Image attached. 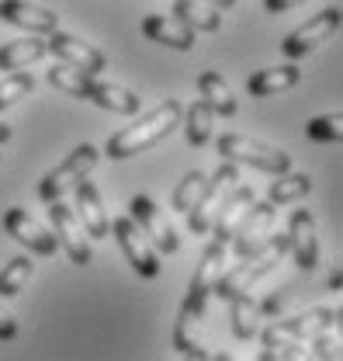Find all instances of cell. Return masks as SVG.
<instances>
[{
	"mask_svg": "<svg viewBox=\"0 0 343 361\" xmlns=\"http://www.w3.org/2000/svg\"><path fill=\"white\" fill-rule=\"evenodd\" d=\"M180 115H184V104H180L177 97H167L163 104H156L153 111H146L135 126L111 135V139L104 142V157H108V160H129L135 153L153 149L156 142H163V139L180 126Z\"/></svg>",
	"mask_w": 343,
	"mask_h": 361,
	"instance_id": "obj_1",
	"label": "cell"
},
{
	"mask_svg": "<svg viewBox=\"0 0 343 361\" xmlns=\"http://www.w3.org/2000/svg\"><path fill=\"white\" fill-rule=\"evenodd\" d=\"M343 310L333 306V310H308V313L288 316V319H274L260 337H263V351L260 358H295L301 355V341L319 334V330H330V326H340Z\"/></svg>",
	"mask_w": 343,
	"mask_h": 361,
	"instance_id": "obj_2",
	"label": "cell"
},
{
	"mask_svg": "<svg viewBox=\"0 0 343 361\" xmlns=\"http://www.w3.org/2000/svg\"><path fill=\"white\" fill-rule=\"evenodd\" d=\"M285 254H288V233H277V236L270 233L267 243L260 247L254 257H243V264H236L232 271L218 274L215 295H218V299H232V295H239V292H250L263 274H270V271L281 264Z\"/></svg>",
	"mask_w": 343,
	"mask_h": 361,
	"instance_id": "obj_3",
	"label": "cell"
},
{
	"mask_svg": "<svg viewBox=\"0 0 343 361\" xmlns=\"http://www.w3.org/2000/svg\"><path fill=\"white\" fill-rule=\"evenodd\" d=\"M218 157L222 160H232V164H250L257 171H267V174H285L292 171V157L277 146H267L260 139H247V135H218L215 142Z\"/></svg>",
	"mask_w": 343,
	"mask_h": 361,
	"instance_id": "obj_4",
	"label": "cell"
},
{
	"mask_svg": "<svg viewBox=\"0 0 343 361\" xmlns=\"http://www.w3.org/2000/svg\"><path fill=\"white\" fill-rule=\"evenodd\" d=\"M97 160H101V149L90 146V142H80L63 164H56V167L39 180V198H42L45 205L56 202V198H63V191L73 188L80 178H87V174L97 167Z\"/></svg>",
	"mask_w": 343,
	"mask_h": 361,
	"instance_id": "obj_5",
	"label": "cell"
},
{
	"mask_svg": "<svg viewBox=\"0 0 343 361\" xmlns=\"http://www.w3.org/2000/svg\"><path fill=\"white\" fill-rule=\"evenodd\" d=\"M205 302L208 295H198L187 288V299L177 313L173 323V348L184 355V358H208L205 351V337H201V323H205Z\"/></svg>",
	"mask_w": 343,
	"mask_h": 361,
	"instance_id": "obj_6",
	"label": "cell"
},
{
	"mask_svg": "<svg viewBox=\"0 0 343 361\" xmlns=\"http://www.w3.org/2000/svg\"><path fill=\"white\" fill-rule=\"evenodd\" d=\"M239 219H243V223L232 226V236H229V240H232L236 257L243 261V257H254L260 247L267 243V236H270V229H274V205L254 198Z\"/></svg>",
	"mask_w": 343,
	"mask_h": 361,
	"instance_id": "obj_7",
	"label": "cell"
},
{
	"mask_svg": "<svg viewBox=\"0 0 343 361\" xmlns=\"http://www.w3.org/2000/svg\"><path fill=\"white\" fill-rule=\"evenodd\" d=\"M236 180H239V167H236L232 160H222V164H218V171L208 178V188H205L201 202H198L191 212H184V216H187V229H191L194 236H201V233H208V229H212L215 212H218V205H222L225 191H229Z\"/></svg>",
	"mask_w": 343,
	"mask_h": 361,
	"instance_id": "obj_8",
	"label": "cell"
},
{
	"mask_svg": "<svg viewBox=\"0 0 343 361\" xmlns=\"http://www.w3.org/2000/svg\"><path fill=\"white\" fill-rule=\"evenodd\" d=\"M108 233H115L118 247L125 250L132 271H135L139 278H156V274H160V257H156V247L146 240V233L135 226V219H132V216L111 219V229H108Z\"/></svg>",
	"mask_w": 343,
	"mask_h": 361,
	"instance_id": "obj_9",
	"label": "cell"
},
{
	"mask_svg": "<svg viewBox=\"0 0 343 361\" xmlns=\"http://www.w3.org/2000/svg\"><path fill=\"white\" fill-rule=\"evenodd\" d=\"M49 223H52V236H56V243L66 250V257H70L73 264H80V268L90 264L87 233H84V226H80V219H77V212L56 198V202H49Z\"/></svg>",
	"mask_w": 343,
	"mask_h": 361,
	"instance_id": "obj_10",
	"label": "cell"
},
{
	"mask_svg": "<svg viewBox=\"0 0 343 361\" xmlns=\"http://www.w3.org/2000/svg\"><path fill=\"white\" fill-rule=\"evenodd\" d=\"M340 21H343L340 7H326V11H319L316 18H308L305 25H299L292 35H285L281 52H285L288 59H301L305 52H312L319 42H326V39L340 28Z\"/></svg>",
	"mask_w": 343,
	"mask_h": 361,
	"instance_id": "obj_11",
	"label": "cell"
},
{
	"mask_svg": "<svg viewBox=\"0 0 343 361\" xmlns=\"http://www.w3.org/2000/svg\"><path fill=\"white\" fill-rule=\"evenodd\" d=\"M129 209H132L135 226L146 233V240H149L160 254H177V250H180V236L173 233V226L167 223V216L156 209V202H153V198L135 195V198L129 202Z\"/></svg>",
	"mask_w": 343,
	"mask_h": 361,
	"instance_id": "obj_12",
	"label": "cell"
},
{
	"mask_svg": "<svg viewBox=\"0 0 343 361\" xmlns=\"http://www.w3.org/2000/svg\"><path fill=\"white\" fill-rule=\"evenodd\" d=\"M4 229H7V236H11V240H18L21 247H28V250H32V254H39V257H52V254L59 250V243H56L52 229H45L42 223H35L25 209H7V216H4Z\"/></svg>",
	"mask_w": 343,
	"mask_h": 361,
	"instance_id": "obj_13",
	"label": "cell"
},
{
	"mask_svg": "<svg viewBox=\"0 0 343 361\" xmlns=\"http://www.w3.org/2000/svg\"><path fill=\"white\" fill-rule=\"evenodd\" d=\"M45 49L59 59V63H70V66H77V70H84L87 77H97L108 63H104V56L94 49V45L80 42L77 35H66V32H49V39H45Z\"/></svg>",
	"mask_w": 343,
	"mask_h": 361,
	"instance_id": "obj_14",
	"label": "cell"
},
{
	"mask_svg": "<svg viewBox=\"0 0 343 361\" xmlns=\"http://www.w3.org/2000/svg\"><path fill=\"white\" fill-rule=\"evenodd\" d=\"M288 250L295 254L301 271H316L319 264V240H316V216L308 209H295L288 223Z\"/></svg>",
	"mask_w": 343,
	"mask_h": 361,
	"instance_id": "obj_15",
	"label": "cell"
},
{
	"mask_svg": "<svg viewBox=\"0 0 343 361\" xmlns=\"http://www.w3.org/2000/svg\"><path fill=\"white\" fill-rule=\"evenodd\" d=\"M73 191H77V209H73V212H77V219L84 226V233L94 236V240H104L108 229H111V219H108V212H104V202H101L97 184L80 178L73 184Z\"/></svg>",
	"mask_w": 343,
	"mask_h": 361,
	"instance_id": "obj_16",
	"label": "cell"
},
{
	"mask_svg": "<svg viewBox=\"0 0 343 361\" xmlns=\"http://www.w3.org/2000/svg\"><path fill=\"white\" fill-rule=\"evenodd\" d=\"M0 21L18 25V28H28L32 35H42V32H56L59 28V14L45 11L39 4H28V0H0Z\"/></svg>",
	"mask_w": 343,
	"mask_h": 361,
	"instance_id": "obj_17",
	"label": "cell"
},
{
	"mask_svg": "<svg viewBox=\"0 0 343 361\" xmlns=\"http://www.w3.org/2000/svg\"><path fill=\"white\" fill-rule=\"evenodd\" d=\"M257 195H254V188L250 184H243V180H236L229 191H225V198H222V205H218V212H215L212 219V240H218V243H229V236H232V226H236V219L247 212V205L254 202Z\"/></svg>",
	"mask_w": 343,
	"mask_h": 361,
	"instance_id": "obj_18",
	"label": "cell"
},
{
	"mask_svg": "<svg viewBox=\"0 0 343 361\" xmlns=\"http://www.w3.org/2000/svg\"><path fill=\"white\" fill-rule=\"evenodd\" d=\"M142 35H146L149 42L177 49V52L194 49V32H191L187 25H180L177 18H167V14H146V18H142Z\"/></svg>",
	"mask_w": 343,
	"mask_h": 361,
	"instance_id": "obj_19",
	"label": "cell"
},
{
	"mask_svg": "<svg viewBox=\"0 0 343 361\" xmlns=\"http://www.w3.org/2000/svg\"><path fill=\"white\" fill-rule=\"evenodd\" d=\"M87 101H94L97 108L115 111V115H135V111L142 108V97H139L135 90L122 87V84H97V80H90Z\"/></svg>",
	"mask_w": 343,
	"mask_h": 361,
	"instance_id": "obj_20",
	"label": "cell"
},
{
	"mask_svg": "<svg viewBox=\"0 0 343 361\" xmlns=\"http://www.w3.org/2000/svg\"><path fill=\"white\" fill-rule=\"evenodd\" d=\"M301 77V70L295 63H288V66H270V70H257L250 80H247V94L250 97H274V94H281V90L295 87Z\"/></svg>",
	"mask_w": 343,
	"mask_h": 361,
	"instance_id": "obj_21",
	"label": "cell"
},
{
	"mask_svg": "<svg viewBox=\"0 0 343 361\" xmlns=\"http://www.w3.org/2000/svg\"><path fill=\"white\" fill-rule=\"evenodd\" d=\"M222 264H225V243H218L212 240L208 247H205V254H201V261H198V268H194V278H191V292H198V295H212L215 292V281H218V274H222Z\"/></svg>",
	"mask_w": 343,
	"mask_h": 361,
	"instance_id": "obj_22",
	"label": "cell"
},
{
	"mask_svg": "<svg viewBox=\"0 0 343 361\" xmlns=\"http://www.w3.org/2000/svg\"><path fill=\"white\" fill-rule=\"evenodd\" d=\"M198 90H201V101L212 108L215 115H222V118H232L236 115V97H232V87L222 80V73L205 70L198 77Z\"/></svg>",
	"mask_w": 343,
	"mask_h": 361,
	"instance_id": "obj_23",
	"label": "cell"
},
{
	"mask_svg": "<svg viewBox=\"0 0 343 361\" xmlns=\"http://www.w3.org/2000/svg\"><path fill=\"white\" fill-rule=\"evenodd\" d=\"M173 18L180 25H187L191 32H218V25H222L218 7L205 4V0H177L173 4Z\"/></svg>",
	"mask_w": 343,
	"mask_h": 361,
	"instance_id": "obj_24",
	"label": "cell"
},
{
	"mask_svg": "<svg viewBox=\"0 0 343 361\" xmlns=\"http://www.w3.org/2000/svg\"><path fill=\"white\" fill-rule=\"evenodd\" d=\"M45 52H49L45 42L35 39V35L18 39V42H7V45H0V70H25V66L39 63Z\"/></svg>",
	"mask_w": 343,
	"mask_h": 361,
	"instance_id": "obj_25",
	"label": "cell"
},
{
	"mask_svg": "<svg viewBox=\"0 0 343 361\" xmlns=\"http://www.w3.org/2000/svg\"><path fill=\"white\" fill-rule=\"evenodd\" d=\"M212 118H215V111L201 97L187 104V111L180 115V122H184V135H187L191 146H205L212 139Z\"/></svg>",
	"mask_w": 343,
	"mask_h": 361,
	"instance_id": "obj_26",
	"label": "cell"
},
{
	"mask_svg": "<svg viewBox=\"0 0 343 361\" xmlns=\"http://www.w3.org/2000/svg\"><path fill=\"white\" fill-rule=\"evenodd\" d=\"M312 191V178L308 174H274L270 188H267V202L270 205H288V202H299Z\"/></svg>",
	"mask_w": 343,
	"mask_h": 361,
	"instance_id": "obj_27",
	"label": "cell"
},
{
	"mask_svg": "<svg viewBox=\"0 0 343 361\" xmlns=\"http://www.w3.org/2000/svg\"><path fill=\"white\" fill-rule=\"evenodd\" d=\"M225 302H229L232 334H236L239 341H250V337H257V306H254L250 292H239V295H232V299H225Z\"/></svg>",
	"mask_w": 343,
	"mask_h": 361,
	"instance_id": "obj_28",
	"label": "cell"
},
{
	"mask_svg": "<svg viewBox=\"0 0 343 361\" xmlns=\"http://www.w3.org/2000/svg\"><path fill=\"white\" fill-rule=\"evenodd\" d=\"M45 80L52 84L56 90H63V94H70V97H84L87 101V90H90V77H87L84 70H77V66H70V63H56L49 73H45Z\"/></svg>",
	"mask_w": 343,
	"mask_h": 361,
	"instance_id": "obj_29",
	"label": "cell"
},
{
	"mask_svg": "<svg viewBox=\"0 0 343 361\" xmlns=\"http://www.w3.org/2000/svg\"><path fill=\"white\" fill-rule=\"evenodd\" d=\"M205 188H208V174H201V171H187V174L180 178V184L173 188V209H177V212H191V209L201 202Z\"/></svg>",
	"mask_w": 343,
	"mask_h": 361,
	"instance_id": "obj_30",
	"label": "cell"
},
{
	"mask_svg": "<svg viewBox=\"0 0 343 361\" xmlns=\"http://www.w3.org/2000/svg\"><path fill=\"white\" fill-rule=\"evenodd\" d=\"M32 257H14L7 268H0V299H14V295H21V288L28 285V278H32Z\"/></svg>",
	"mask_w": 343,
	"mask_h": 361,
	"instance_id": "obj_31",
	"label": "cell"
},
{
	"mask_svg": "<svg viewBox=\"0 0 343 361\" xmlns=\"http://www.w3.org/2000/svg\"><path fill=\"white\" fill-rule=\"evenodd\" d=\"M32 87H35V77H32L28 70H11V73L0 80V111L11 108V104H18L25 94H32Z\"/></svg>",
	"mask_w": 343,
	"mask_h": 361,
	"instance_id": "obj_32",
	"label": "cell"
},
{
	"mask_svg": "<svg viewBox=\"0 0 343 361\" xmlns=\"http://www.w3.org/2000/svg\"><path fill=\"white\" fill-rule=\"evenodd\" d=\"M305 135L316 139V142H343V111L312 118V122L305 126Z\"/></svg>",
	"mask_w": 343,
	"mask_h": 361,
	"instance_id": "obj_33",
	"label": "cell"
},
{
	"mask_svg": "<svg viewBox=\"0 0 343 361\" xmlns=\"http://www.w3.org/2000/svg\"><path fill=\"white\" fill-rule=\"evenodd\" d=\"M316 337V334H312ZM312 348H316V355L319 358H340V341L337 337H330L326 330H319V337L312 341Z\"/></svg>",
	"mask_w": 343,
	"mask_h": 361,
	"instance_id": "obj_34",
	"label": "cell"
},
{
	"mask_svg": "<svg viewBox=\"0 0 343 361\" xmlns=\"http://www.w3.org/2000/svg\"><path fill=\"white\" fill-rule=\"evenodd\" d=\"M288 295H295V288H292V285H288V288H281V292H274V295H270V299H267V302L260 306L257 313L274 316V313H277V310H281V306H285V299H288Z\"/></svg>",
	"mask_w": 343,
	"mask_h": 361,
	"instance_id": "obj_35",
	"label": "cell"
},
{
	"mask_svg": "<svg viewBox=\"0 0 343 361\" xmlns=\"http://www.w3.org/2000/svg\"><path fill=\"white\" fill-rule=\"evenodd\" d=\"M14 337H18V323H14V316L0 310V341H14Z\"/></svg>",
	"mask_w": 343,
	"mask_h": 361,
	"instance_id": "obj_36",
	"label": "cell"
},
{
	"mask_svg": "<svg viewBox=\"0 0 343 361\" xmlns=\"http://www.w3.org/2000/svg\"><path fill=\"white\" fill-rule=\"evenodd\" d=\"M305 0H263V7L270 11V14H281V11H292V7H299Z\"/></svg>",
	"mask_w": 343,
	"mask_h": 361,
	"instance_id": "obj_37",
	"label": "cell"
},
{
	"mask_svg": "<svg viewBox=\"0 0 343 361\" xmlns=\"http://www.w3.org/2000/svg\"><path fill=\"white\" fill-rule=\"evenodd\" d=\"M205 4H212V7H218V11H229L236 0H205Z\"/></svg>",
	"mask_w": 343,
	"mask_h": 361,
	"instance_id": "obj_38",
	"label": "cell"
},
{
	"mask_svg": "<svg viewBox=\"0 0 343 361\" xmlns=\"http://www.w3.org/2000/svg\"><path fill=\"white\" fill-rule=\"evenodd\" d=\"M340 281H343V278H340V271H333V274H330V288L337 292V288H340Z\"/></svg>",
	"mask_w": 343,
	"mask_h": 361,
	"instance_id": "obj_39",
	"label": "cell"
},
{
	"mask_svg": "<svg viewBox=\"0 0 343 361\" xmlns=\"http://www.w3.org/2000/svg\"><path fill=\"white\" fill-rule=\"evenodd\" d=\"M7 139H11V126H4V122H0V142H7Z\"/></svg>",
	"mask_w": 343,
	"mask_h": 361,
	"instance_id": "obj_40",
	"label": "cell"
}]
</instances>
